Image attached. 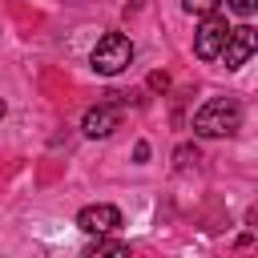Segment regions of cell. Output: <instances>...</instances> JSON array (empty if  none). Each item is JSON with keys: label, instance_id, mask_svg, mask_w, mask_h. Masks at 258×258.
I'll list each match as a JSON object with an SVG mask.
<instances>
[{"label": "cell", "instance_id": "8fae6325", "mask_svg": "<svg viewBox=\"0 0 258 258\" xmlns=\"http://www.w3.org/2000/svg\"><path fill=\"white\" fill-rule=\"evenodd\" d=\"M149 89H161V93H165V89H169V77H165V73H149Z\"/></svg>", "mask_w": 258, "mask_h": 258}, {"label": "cell", "instance_id": "4fadbf2b", "mask_svg": "<svg viewBox=\"0 0 258 258\" xmlns=\"http://www.w3.org/2000/svg\"><path fill=\"white\" fill-rule=\"evenodd\" d=\"M4 113H8V105H4V101H0V117H4Z\"/></svg>", "mask_w": 258, "mask_h": 258}, {"label": "cell", "instance_id": "5b68a950", "mask_svg": "<svg viewBox=\"0 0 258 258\" xmlns=\"http://www.w3.org/2000/svg\"><path fill=\"white\" fill-rule=\"evenodd\" d=\"M77 226H81L85 234H113V230L121 226V210H117V206H109V202L85 206V210L77 214Z\"/></svg>", "mask_w": 258, "mask_h": 258}, {"label": "cell", "instance_id": "3957f363", "mask_svg": "<svg viewBox=\"0 0 258 258\" xmlns=\"http://www.w3.org/2000/svg\"><path fill=\"white\" fill-rule=\"evenodd\" d=\"M226 36H230V24H226V16H218V12L202 16V28L194 32V52H198V60H218V56H222V44H226Z\"/></svg>", "mask_w": 258, "mask_h": 258}, {"label": "cell", "instance_id": "7c38bea8", "mask_svg": "<svg viewBox=\"0 0 258 258\" xmlns=\"http://www.w3.org/2000/svg\"><path fill=\"white\" fill-rule=\"evenodd\" d=\"M133 157H137V165H141V161H149V145H145V141H137V145H133Z\"/></svg>", "mask_w": 258, "mask_h": 258}, {"label": "cell", "instance_id": "52a82bcc", "mask_svg": "<svg viewBox=\"0 0 258 258\" xmlns=\"http://www.w3.org/2000/svg\"><path fill=\"white\" fill-rule=\"evenodd\" d=\"M89 254H93V258H97V254H117V258H125V254H129V242H113V238L97 234V242L89 246Z\"/></svg>", "mask_w": 258, "mask_h": 258}, {"label": "cell", "instance_id": "7a4b0ae2", "mask_svg": "<svg viewBox=\"0 0 258 258\" xmlns=\"http://www.w3.org/2000/svg\"><path fill=\"white\" fill-rule=\"evenodd\" d=\"M133 56H137V48H133V40L125 32H105L97 40V48L89 52V69L101 73V77H117V73H125L133 64Z\"/></svg>", "mask_w": 258, "mask_h": 258}, {"label": "cell", "instance_id": "30bf717a", "mask_svg": "<svg viewBox=\"0 0 258 258\" xmlns=\"http://www.w3.org/2000/svg\"><path fill=\"white\" fill-rule=\"evenodd\" d=\"M173 157H177V169H185L189 161H198V149H194V145H181V149H177Z\"/></svg>", "mask_w": 258, "mask_h": 258}, {"label": "cell", "instance_id": "ba28073f", "mask_svg": "<svg viewBox=\"0 0 258 258\" xmlns=\"http://www.w3.org/2000/svg\"><path fill=\"white\" fill-rule=\"evenodd\" d=\"M218 4H222V0H181V8H185L189 16H210V12H218Z\"/></svg>", "mask_w": 258, "mask_h": 258}, {"label": "cell", "instance_id": "6da1fadb", "mask_svg": "<svg viewBox=\"0 0 258 258\" xmlns=\"http://www.w3.org/2000/svg\"><path fill=\"white\" fill-rule=\"evenodd\" d=\"M238 129H242V101L238 97H210L194 113L198 137H234Z\"/></svg>", "mask_w": 258, "mask_h": 258}, {"label": "cell", "instance_id": "8992f818", "mask_svg": "<svg viewBox=\"0 0 258 258\" xmlns=\"http://www.w3.org/2000/svg\"><path fill=\"white\" fill-rule=\"evenodd\" d=\"M117 125H121V113H117L113 105H93V109L81 117V133H85V137H109Z\"/></svg>", "mask_w": 258, "mask_h": 258}, {"label": "cell", "instance_id": "277c9868", "mask_svg": "<svg viewBox=\"0 0 258 258\" xmlns=\"http://www.w3.org/2000/svg\"><path fill=\"white\" fill-rule=\"evenodd\" d=\"M254 48H258V32H254L250 24H238V28H230V36H226V44H222L226 69H242V64L254 56Z\"/></svg>", "mask_w": 258, "mask_h": 258}, {"label": "cell", "instance_id": "9c48e42d", "mask_svg": "<svg viewBox=\"0 0 258 258\" xmlns=\"http://www.w3.org/2000/svg\"><path fill=\"white\" fill-rule=\"evenodd\" d=\"M226 8H230V12H238V16H254L258 0H226Z\"/></svg>", "mask_w": 258, "mask_h": 258}]
</instances>
